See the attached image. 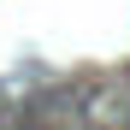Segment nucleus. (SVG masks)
I'll return each mask as SVG.
<instances>
[{
  "mask_svg": "<svg viewBox=\"0 0 130 130\" xmlns=\"http://www.w3.org/2000/svg\"><path fill=\"white\" fill-rule=\"evenodd\" d=\"M124 130H130V118H124Z\"/></svg>",
  "mask_w": 130,
  "mask_h": 130,
  "instance_id": "1",
  "label": "nucleus"
}]
</instances>
